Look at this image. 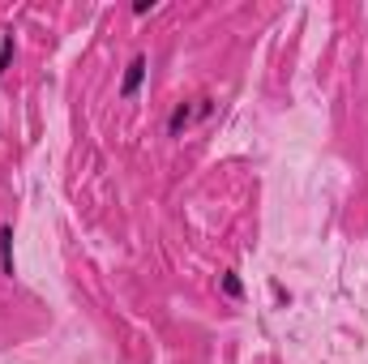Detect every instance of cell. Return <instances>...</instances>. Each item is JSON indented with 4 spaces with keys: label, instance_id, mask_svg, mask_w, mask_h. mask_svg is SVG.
Masks as SVG:
<instances>
[{
    "label": "cell",
    "instance_id": "cell-1",
    "mask_svg": "<svg viewBox=\"0 0 368 364\" xmlns=\"http://www.w3.org/2000/svg\"><path fill=\"white\" fill-rule=\"evenodd\" d=\"M146 69H150V60H146V56H133V60H129V69H125V82H120V99H133V94L142 90V82H146Z\"/></svg>",
    "mask_w": 368,
    "mask_h": 364
},
{
    "label": "cell",
    "instance_id": "cell-2",
    "mask_svg": "<svg viewBox=\"0 0 368 364\" xmlns=\"http://www.w3.org/2000/svg\"><path fill=\"white\" fill-rule=\"evenodd\" d=\"M189 120H197V107H189V103H180V107L172 111V120H167V133H172V138H180V133L189 129Z\"/></svg>",
    "mask_w": 368,
    "mask_h": 364
},
{
    "label": "cell",
    "instance_id": "cell-3",
    "mask_svg": "<svg viewBox=\"0 0 368 364\" xmlns=\"http://www.w3.org/2000/svg\"><path fill=\"white\" fill-rule=\"evenodd\" d=\"M0 270L13 275V227L9 223L0 227Z\"/></svg>",
    "mask_w": 368,
    "mask_h": 364
},
{
    "label": "cell",
    "instance_id": "cell-4",
    "mask_svg": "<svg viewBox=\"0 0 368 364\" xmlns=\"http://www.w3.org/2000/svg\"><path fill=\"white\" fill-rule=\"evenodd\" d=\"M223 292H227L231 300H240V296H244V283H240V275H235V270H227V275H223Z\"/></svg>",
    "mask_w": 368,
    "mask_h": 364
},
{
    "label": "cell",
    "instance_id": "cell-5",
    "mask_svg": "<svg viewBox=\"0 0 368 364\" xmlns=\"http://www.w3.org/2000/svg\"><path fill=\"white\" fill-rule=\"evenodd\" d=\"M9 60H13V35H5V43H0V73H9Z\"/></svg>",
    "mask_w": 368,
    "mask_h": 364
},
{
    "label": "cell",
    "instance_id": "cell-6",
    "mask_svg": "<svg viewBox=\"0 0 368 364\" xmlns=\"http://www.w3.org/2000/svg\"><path fill=\"white\" fill-rule=\"evenodd\" d=\"M150 9H155V0H138V5H133V13H138V18H146Z\"/></svg>",
    "mask_w": 368,
    "mask_h": 364
}]
</instances>
